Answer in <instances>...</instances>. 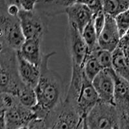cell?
<instances>
[{
  "instance_id": "1",
  "label": "cell",
  "mask_w": 129,
  "mask_h": 129,
  "mask_svg": "<svg viewBox=\"0 0 129 129\" xmlns=\"http://www.w3.org/2000/svg\"><path fill=\"white\" fill-rule=\"evenodd\" d=\"M55 52L43 55L41 76L35 88L38 103L32 108L36 117L45 119L52 123L57 110L63 103V82L61 78L48 67V61Z\"/></svg>"
},
{
  "instance_id": "2",
  "label": "cell",
  "mask_w": 129,
  "mask_h": 129,
  "mask_svg": "<svg viewBox=\"0 0 129 129\" xmlns=\"http://www.w3.org/2000/svg\"><path fill=\"white\" fill-rule=\"evenodd\" d=\"M1 92L16 95L25 86L21 79L18 66L17 51L0 45Z\"/></svg>"
},
{
  "instance_id": "3",
  "label": "cell",
  "mask_w": 129,
  "mask_h": 129,
  "mask_svg": "<svg viewBox=\"0 0 129 129\" xmlns=\"http://www.w3.org/2000/svg\"><path fill=\"white\" fill-rule=\"evenodd\" d=\"M18 17H12L0 5V45L19 51L25 41Z\"/></svg>"
},
{
  "instance_id": "4",
  "label": "cell",
  "mask_w": 129,
  "mask_h": 129,
  "mask_svg": "<svg viewBox=\"0 0 129 129\" xmlns=\"http://www.w3.org/2000/svg\"><path fill=\"white\" fill-rule=\"evenodd\" d=\"M89 129H113L118 124L114 105L99 101L85 117Z\"/></svg>"
},
{
  "instance_id": "5",
  "label": "cell",
  "mask_w": 129,
  "mask_h": 129,
  "mask_svg": "<svg viewBox=\"0 0 129 129\" xmlns=\"http://www.w3.org/2000/svg\"><path fill=\"white\" fill-rule=\"evenodd\" d=\"M36 117L32 109L22 105L18 101L5 111H1V129H18L28 126L30 122Z\"/></svg>"
},
{
  "instance_id": "6",
  "label": "cell",
  "mask_w": 129,
  "mask_h": 129,
  "mask_svg": "<svg viewBox=\"0 0 129 129\" xmlns=\"http://www.w3.org/2000/svg\"><path fill=\"white\" fill-rule=\"evenodd\" d=\"M42 16H43L37 10L26 12L21 10L18 18L26 40L34 38L42 40L45 30V24Z\"/></svg>"
},
{
  "instance_id": "7",
  "label": "cell",
  "mask_w": 129,
  "mask_h": 129,
  "mask_svg": "<svg viewBox=\"0 0 129 129\" xmlns=\"http://www.w3.org/2000/svg\"><path fill=\"white\" fill-rule=\"evenodd\" d=\"M99 101L98 94L92 82L85 75L82 87L79 91L76 104V109L80 117L85 119Z\"/></svg>"
},
{
  "instance_id": "8",
  "label": "cell",
  "mask_w": 129,
  "mask_h": 129,
  "mask_svg": "<svg viewBox=\"0 0 129 129\" xmlns=\"http://www.w3.org/2000/svg\"><path fill=\"white\" fill-rule=\"evenodd\" d=\"M92 83L98 94L100 101L114 105L115 81L112 76V68L101 71Z\"/></svg>"
},
{
  "instance_id": "9",
  "label": "cell",
  "mask_w": 129,
  "mask_h": 129,
  "mask_svg": "<svg viewBox=\"0 0 129 129\" xmlns=\"http://www.w3.org/2000/svg\"><path fill=\"white\" fill-rule=\"evenodd\" d=\"M69 50L72 59V64L82 67L90 54L88 46L78 28L69 24Z\"/></svg>"
},
{
  "instance_id": "10",
  "label": "cell",
  "mask_w": 129,
  "mask_h": 129,
  "mask_svg": "<svg viewBox=\"0 0 129 129\" xmlns=\"http://www.w3.org/2000/svg\"><path fill=\"white\" fill-rule=\"evenodd\" d=\"M83 121L76 109L63 101L56 113L52 129H80Z\"/></svg>"
},
{
  "instance_id": "11",
  "label": "cell",
  "mask_w": 129,
  "mask_h": 129,
  "mask_svg": "<svg viewBox=\"0 0 129 129\" xmlns=\"http://www.w3.org/2000/svg\"><path fill=\"white\" fill-rule=\"evenodd\" d=\"M105 24L98 36L99 47L112 52L117 47L121 36L115 18L105 14Z\"/></svg>"
},
{
  "instance_id": "12",
  "label": "cell",
  "mask_w": 129,
  "mask_h": 129,
  "mask_svg": "<svg viewBox=\"0 0 129 129\" xmlns=\"http://www.w3.org/2000/svg\"><path fill=\"white\" fill-rule=\"evenodd\" d=\"M68 23L73 25L81 34L84 28L92 22L94 18L92 11L86 5L77 3L67 9Z\"/></svg>"
},
{
  "instance_id": "13",
  "label": "cell",
  "mask_w": 129,
  "mask_h": 129,
  "mask_svg": "<svg viewBox=\"0 0 129 129\" xmlns=\"http://www.w3.org/2000/svg\"><path fill=\"white\" fill-rule=\"evenodd\" d=\"M115 81L114 103L118 114H129V82L119 77L112 69Z\"/></svg>"
},
{
  "instance_id": "14",
  "label": "cell",
  "mask_w": 129,
  "mask_h": 129,
  "mask_svg": "<svg viewBox=\"0 0 129 129\" xmlns=\"http://www.w3.org/2000/svg\"><path fill=\"white\" fill-rule=\"evenodd\" d=\"M18 66L21 79L25 85L36 88L41 76V65L28 61L17 52Z\"/></svg>"
},
{
  "instance_id": "15",
  "label": "cell",
  "mask_w": 129,
  "mask_h": 129,
  "mask_svg": "<svg viewBox=\"0 0 129 129\" xmlns=\"http://www.w3.org/2000/svg\"><path fill=\"white\" fill-rule=\"evenodd\" d=\"M78 2V0H39L36 9L44 17H54L66 13L69 8Z\"/></svg>"
},
{
  "instance_id": "16",
  "label": "cell",
  "mask_w": 129,
  "mask_h": 129,
  "mask_svg": "<svg viewBox=\"0 0 129 129\" xmlns=\"http://www.w3.org/2000/svg\"><path fill=\"white\" fill-rule=\"evenodd\" d=\"M41 40L38 38L26 39L18 52L26 60L40 66L43 55L41 53Z\"/></svg>"
},
{
  "instance_id": "17",
  "label": "cell",
  "mask_w": 129,
  "mask_h": 129,
  "mask_svg": "<svg viewBox=\"0 0 129 129\" xmlns=\"http://www.w3.org/2000/svg\"><path fill=\"white\" fill-rule=\"evenodd\" d=\"M112 69L116 74L129 82V58L118 47L112 52Z\"/></svg>"
},
{
  "instance_id": "18",
  "label": "cell",
  "mask_w": 129,
  "mask_h": 129,
  "mask_svg": "<svg viewBox=\"0 0 129 129\" xmlns=\"http://www.w3.org/2000/svg\"><path fill=\"white\" fill-rule=\"evenodd\" d=\"M105 14L115 18L129 7V0H102Z\"/></svg>"
},
{
  "instance_id": "19",
  "label": "cell",
  "mask_w": 129,
  "mask_h": 129,
  "mask_svg": "<svg viewBox=\"0 0 129 129\" xmlns=\"http://www.w3.org/2000/svg\"><path fill=\"white\" fill-rule=\"evenodd\" d=\"M17 98L21 104L30 109L34 108L38 103L35 88L27 85H25L20 90Z\"/></svg>"
},
{
  "instance_id": "20",
  "label": "cell",
  "mask_w": 129,
  "mask_h": 129,
  "mask_svg": "<svg viewBox=\"0 0 129 129\" xmlns=\"http://www.w3.org/2000/svg\"><path fill=\"white\" fill-rule=\"evenodd\" d=\"M83 69L85 76L91 82H92V81L98 74L103 70L96 60V59L91 53H90L88 57L85 59L83 65Z\"/></svg>"
},
{
  "instance_id": "21",
  "label": "cell",
  "mask_w": 129,
  "mask_h": 129,
  "mask_svg": "<svg viewBox=\"0 0 129 129\" xmlns=\"http://www.w3.org/2000/svg\"><path fill=\"white\" fill-rule=\"evenodd\" d=\"M83 38L88 46L90 53L99 48L98 36L94 28L93 21L88 23L81 33Z\"/></svg>"
},
{
  "instance_id": "22",
  "label": "cell",
  "mask_w": 129,
  "mask_h": 129,
  "mask_svg": "<svg viewBox=\"0 0 129 129\" xmlns=\"http://www.w3.org/2000/svg\"><path fill=\"white\" fill-rule=\"evenodd\" d=\"M90 53L103 70L112 68V52L99 47Z\"/></svg>"
},
{
  "instance_id": "23",
  "label": "cell",
  "mask_w": 129,
  "mask_h": 129,
  "mask_svg": "<svg viewBox=\"0 0 129 129\" xmlns=\"http://www.w3.org/2000/svg\"><path fill=\"white\" fill-rule=\"evenodd\" d=\"M115 20L119 29L121 38L129 30V7L115 17Z\"/></svg>"
},
{
  "instance_id": "24",
  "label": "cell",
  "mask_w": 129,
  "mask_h": 129,
  "mask_svg": "<svg viewBox=\"0 0 129 129\" xmlns=\"http://www.w3.org/2000/svg\"><path fill=\"white\" fill-rule=\"evenodd\" d=\"M19 100L16 95L6 92H1L0 111H5L13 107Z\"/></svg>"
},
{
  "instance_id": "25",
  "label": "cell",
  "mask_w": 129,
  "mask_h": 129,
  "mask_svg": "<svg viewBox=\"0 0 129 129\" xmlns=\"http://www.w3.org/2000/svg\"><path fill=\"white\" fill-rule=\"evenodd\" d=\"M78 3L88 7L92 11L94 15L103 11L102 0H78Z\"/></svg>"
},
{
  "instance_id": "26",
  "label": "cell",
  "mask_w": 129,
  "mask_h": 129,
  "mask_svg": "<svg viewBox=\"0 0 129 129\" xmlns=\"http://www.w3.org/2000/svg\"><path fill=\"white\" fill-rule=\"evenodd\" d=\"M105 14L104 13L103 11H101V12L94 15L92 21L98 36H100V33L104 28L105 24Z\"/></svg>"
},
{
  "instance_id": "27",
  "label": "cell",
  "mask_w": 129,
  "mask_h": 129,
  "mask_svg": "<svg viewBox=\"0 0 129 129\" xmlns=\"http://www.w3.org/2000/svg\"><path fill=\"white\" fill-rule=\"evenodd\" d=\"M28 129H52V126L50 125L45 119L36 117L32 119L28 125Z\"/></svg>"
},
{
  "instance_id": "28",
  "label": "cell",
  "mask_w": 129,
  "mask_h": 129,
  "mask_svg": "<svg viewBox=\"0 0 129 129\" xmlns=\"http://www.w3.org/2000/svg\"><path fill=\"white\" fill-rule=\"evenodd\" d=\"M39 0H20L19 7L21 9L26 12L34 11L36 9Z\"/></svg>"
},
{
  "instance_id": "29",
  "label": "cell",
  "mask_w": 129,
  "mask_h": 129,
  "mask_svg": "<svg viewBox=\"0 0 129 129\" xmlns=\"http://www.w3.org/2000/svg\"><path fill=\"white\" fill-rule=\"evenodd\" d=\"M1 5H3L6 10L7 12L9 15L12 17H19V14L20 13L21 8L19 5H10L9 6H5V5L0 3Z\"/></svg>"
},
{
  "instance_id": "30",
  "label": "cell",
  "mask_w": 129,
  "mask_h": 129,
  "mask_svg": "<svg viewBox=\"0 0 129 129\" xmlns=\"http://www.w3.org/2000/svg\"><path fill=\"white\" fill-rule=\"evenodd\" d=\"M118 126L119 129H129V114H118Z\"/></svg>"
},
{
  "instance_id": "31",
  "label": "cell",
  "mask_w": 129,
  "mask_h": 129,
  "mask_svg": "<svg viewBox=\"0 0 129 129\" xmlns=\"http://www.w3.org/2000/svg\"><path fill=\"white\" fill-rule=\"evenodd\" d=\"M19 1L20 0H0V3L5 6H9L10 5H17L19 6Z\"/></svg>"
},
{
  "instance_id": "32",
  "label": "cell",
  "mask_w": 129,
  "mask_h": 129,
  "mask_svg": "<svg viewBox=\"0 0 129 129\" xmlns=\"http://www.w3.org/2000/svg\"><path fill=\"white\" fill-rule=\"evenodd\" d=\"M80 129H89L88 127V125L87 124V121H86V119H83V121L82 125L81 126Z\"/></svg>"
},
{
  "instance_id": "33",
  "label": "cell",
  "mask_w": 129,
  "mask_h": 129,
  "mask_svg": "<svg viewBox=\"0 0 129 129\" xmlns=\"http://www.w3.org/2000/svg\"><path fill=\"white\" fill-rule=\"evenodd\" d=\"M18 129H28V126H22V127L19 128Z\"/></svg>"
},
{
  "instance_id": "34",
  "label": "cell",
  "mask_w": 129,
  "mask_h": 129,
  "mask_svg": "<svg viewBox=\"0 0 129 129\" xmlns=\"http://www.w3.org/2000/svg\"><path fill=\"white\" fill-rule=\"evenodd\" d=\"M113 129H119V126H118V124H117V125H116V126H115V127Z\"/></svg>"
}]
</instances>
